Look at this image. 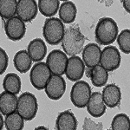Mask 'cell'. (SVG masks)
<instances>
[{
    "label": "cell",
    "instance_id": "cell-29",
    "mask_svg": "<svg viewBox=\"0 0 130 130\" xmlns=\"http://www.w3.org/2000/svg\"><path fill=\"white\" fill-rule=\"evenodd\" d=\"M9 63V57L7 53L4 49H0V75H3L5 72Z\"/></svg>",
    "mask_w": 130,
    "mask_h": 130
},
{
    "label": "cell",
    "instance_id": "cell-3",
    "mask_svg": "<svg viewBox=\"0 0 130 130\" xmlns=\"http://www.w3.org/2000/svg\"><path fill=\"white\" fill-rule=\"evenodd\" d=\"M64 32V24L61 19L56 18L46 19L43 27V35L49 44L57 45L62 43Z\"/></svg>",
    "mask_w": 130,
    "mask_h": 130
},
{
    "label": "cell",
    "instance_id": "cell-6",
    "mask_svg": "<svg viewBox=\"0 0 130 130\" xmlns=\"http://www.w3.org/2000/svg\"><path fill=\"white\" fill-rule=\"evenodd\" d=\"M51 71L46 62H40L36 63L31 68L30 73V80L35 89L42 90L45 89L51 77Z\"/></svg>",
    "mask_w": 130,
    "mask_h": 130
},
{
    "label": "cell",
    "instance_id": "cell-14",
    "mask_svg": "<svg viewBox=\"0 0 130 130\" xmlns=\"http://www.w3.org/2000/svg\"><path fill=\"white\" fill-rule=\"evenodd\" d=\"M87 111L91 116L99 118L106 112V105L102 99V94L100 92L92 93L87 104Z\"/></svg>",
    "mask_w": 130,
    "mask_h": 130
},
{
    "label": "cell",
    "instance_id": "cell-20",
    "mask_svg": "<svg viewBox=\"0 0 130 130\" xmlns=\"http://www.w3.org/2000/svg\"><path fill=\"white\" fill-rule=\"evenodd\" d=\"M76 12V6L73 2L65 1L60 5L59 18L63 24H71L75 20Z\"/></svg>",
    "mask_w": 130,
    "mask_h": 130
},
{
    "label": "cell",
    "instance_id": "cell-25",
    "mask_svg": "<svg viewBox=\"0 0 130 130\" xmlns=\"http://www.w3.org/2000/svg\"><path fill=\"white\" fill-rule=\"evenodd\" d=\"M5 125L7 130H23L24 127V119L18 112L6 115Z\"/></svg>",
    "mask_w": 130,
    "mask_h": 130
},
{
    "label": "cell",
    "instance_id": "cell-24",
    "mask_svg": "<svg viewBox=\"0 0 130 130\" xmlns=\"http://www.w3.org/2000/svg\"><path fill=\"white\" fill-rule=\"evenodd\" d=\"M17 0H1L0 1V15L3 19H10L15 17L18 10Z\"/></svg>",
    "mask_w": 130,
    "mask_h": 130
},
{
    "label": "cell",
    "instance_id": "cell-31",
    "mask_svg": "<svg viewBox=\"0 0 130 130\" xmlns=\"http://www.w3.org/2000/svg\"><path fill=\"white\" fill-rule=\"evenodd\" d=\"M34 130H49V129H48L47 127H43V126H39V127H36Z\"/></svg>",
    "mask_w": 130,
    "mask_h": 130
},
{
    "label": "cell",
    "instance_id": "cell-9",
    "mask_svg": "<svg viewBox=\"0 0 130 130\" xmlns=\"http://www.w3.org/2000/svg\"><path fill=\"white\" fill-rule=\"evenodd\" d=\"M5 30L7 37L12 41H19L26 33V26L18 17H14L6 21Z\"/></svg>",
    "mask_w": 130,
    "mask_h": 130
},
{
    "label": "cell",
    "instance_id": "cell-15",
    "mask_svg": "<svg viewBox=\"0 0 130 130\" xmlns=\"http://www.w3.org/2000/svg\"><path fill=\"white\" fill-rule=\"evenodd\" d=\"M102 99L105 105L110 108L119 106L121 100V89L115 84L107 85L102 91Z\"/></svg>",
    "mask_w": 130,
    "mask_h": 130
},
{
    "label": "cell",
    "instance_id": "cell-13",
    "mask_svg": "<svg viewBox=\"0 0 130 130\" xmlns=\"http://www.w3.org/2000/svg\"><path fill=\"white\" fill-rule=\"evenodd\" d=\"M102 56V50L99 45L90 43L83 48V61L88 68H94L99 65Z\"/></svg>",
    "mask_w": 130,
    "mask_h": 130
},
{
    "label": "cell",
    "instance_id": "cell-4",
    "mask_svg": "<svg viewBox=\"0 0 130 130\" xmlns=\"http://www.w3.org/2000/svg\"><path fill=\"white\" fill-rule=\"evenodd\" d=\"M38 109V104L36 96L30 92H24L19 96L17 112L24 121H31L36 117Z\"/></svg>",
    "mask_w": 130,
    "mask_h": 130
},
{
    "label": "cell",
    "instance_id": "cell-32",
    "mask_svg": "<svg viewBox=\"0 0 130 130\" xmlns=\"http://www.w3.org/2000/svg\"><path fill=\"white\" fill-rule=\"evenodd\" d=\"M91 70H92V69L88 68L87 72H86V75H87V77H89V78H90V76H91Z\"/></svg>",
    "mask_w": 130,
    "mask_h": 130
},
{
    "label": "cell",
    "instance_id": "cell-27",
    "mask_svg": "<svg viewBox=\"0 0 130 130\" xmlns=\"http://www.w3.org/2000/svg\"><path fill=\"white\" fill-rule=\"evenodd\" d=\"M119 48L124 54H130V30H123L117 37Z\"/></svg>",
    "mask_w": 130,
    "mask_h": 130
},
{
    "label": "cell",
    "instance_id": "cell-28",
    "mask_svg": "<svg viewBox=\"0 0 130 130\" xmlns=\"http://www.w3.org/2000/svg\"><path fill=\"white\" fill-rule=\"evenodd\" d=\"M103 125L102 122H95L92 119L86 117L83 121V130H102Z\"/></svg>",
    "mask_w": 130,
    "mask_h": 130
},
{
    "label": "cell",
    "instance_id": "cell-2",
    "mask_svg": "<svg viewBox=\"0 0 130 130\" xmlns=\"http://www.w3.org/2000/svg\"><path fill=\"white\" fill-rule=\"evenodd\" d=\"M119 29L116 22L111 18H102L95 27V40L102 45L109 46L117 40Z\"/></svg>",
    "mask_w": 130,
    "mask_h": 130
},
{
    "label": "cell",
    "instance_id": "cell-16",
    "mask_svg": "<svg viewBox=\"0 0 130 130\" xmlns=\"http://www.w3.org/2000/svg\"><path fill=\"white\" fill-rule=\"evenodd\" d=\"M18 98L16 95L4 91L0 95V110L3 115H9L16 113Z\"/></svg>",
    "mask_w": 130,
    "mask_h": 130
},
{
    "label": "cell",
    "instance_id": "cell-12",
    "mask_svg": "<svg viewBox=\"0 0 130 130\" xmlns=\"http://www.w3.org/2000/svg\"><path fill=\"white\" fill-rule=\"evenodd\" d=\"M38 5L35 0H20L18 2L17 15L24 22H30L37 15Z\"/></svg>",
    "mask_w": 130,
    "mask_h": 130
},
{
    "label": "cell",
    "instance_id": "cell-34",
    "mask_svg": "<svg viewBox=\"0 0 130 130\" xmlns=\"http://www.w3.org/2000/svg\"><path fill=\"white\" fill-rule=\"evenodd\" d=\"M108 130H109V129H108Z\"/></svg>",
    "mask_w": 130,
    "mask_h": 130
},
{
    "label": "cell",
    "instance_id": "cell-1",
    "mask_svg": "<svg viewBox=\"0 0 130 130\" xmlns=\"http://www.w3.org/2000/svg\"><path fill=\"white\" fill-rule=\"evenodd\" d=\"M84 43L85 37L78 27L70 26L65 30L62 47L66 55L75 56L80 54L84 48Z\"/></svg>",
    "mask_w": 130,
    "mask_h": 130
},
{
    "label": "cell",
    "instance_id": "cell-17",
    "mask_svg": "<svg viewBox=\"0 0 130 130\" xmlns=\"http://www.w3.org/2000/svg\"><path fill=\"white\" fill-rule=\"evenodd\" d=\"M27 51L33 62H40L46 56L47 47L41 38H36L30 42Z\"/></svg>",
    "mask_w": 130,
    "mask_h": 130
},
{
    "label": "cell",
    "instance_id": "cell-8",
    "mask_svg": "<svg viewBox=\"0 0 130 130\" xmlns=\"http://www.w3.org/2000/svg\"><path fill=\"white\" fill-rule=\"evenodd\" d=\"M121 56L120 51L115 46H107L102 51L101 66L108 71H114L120 67Z\"/></svg>",
    "mask_w": 130,
    "mask_h": 130
},
{
    "label": "cell",
    "instance_id": "cell-21",
    "mask_svg": "<svg viewBox=\"0 0 130 130\" xmlns=\"http://www.w3.org/2000/svg\"><path fill=\"white\" fill-rule=\"evenodd\" d=\"M3 87L5 91L18 95L21 90V79L19 75L15 73H9L5 75L3 81Z\"/></svg>",
    "mask_w": 130,
    "mask_h": 130
},
{
    "label": "cell",
    "instance_id": "cell-5",
    "mask_svg": "<svg viewBox=\"0 0 130 130\" xmlns=\"http://www.w3.org/2000/svg\"><path fill=\"white\" fill-rule=\"evenodd\" d=\"M91 88L85 81H78L72 86L70 91V100L73 105L78 108L87 107L91 96Z\"/></svg>",
    "mask_w": 130,
    "mask_h": 130
},
{
    "label": "cell",
    "instance_id": "cell-10",
    "mask_svg": "<svg viewBox=\"0 0 130 130\" xmlns=\"http://www.w3.org/2000/svg\"><path fill=\"white\" fill-rule=\"evenodd\" d=\"M44 89L50 99L57 101L62 97L66 91V83L62 75H51Z\"/></svg>",
    "mask_w": 130,
    "mask_h": 130
},
{
    "label": "cell",
    "instance_id": "cell-19",
    "mask_svg": "<svg viewBox=\"0 0 130 130\" xmlns=\"http://www.w3.org/2000/svg\"><path fill=\"white\" fill-rule=\"evenodd\" d=\"M14 66L15 69L20 73H26L31 69L32 65V59L30 58L28 51L25 50H22L18 51L14 56Z\"/></svg>",
    "mask_w": 130,
    "mask_h": 130
},
{
    "label": "cell",
    "instance_id": "cell-18",
    "mask_svg": "<svg viewBox=\"0 0 130 130\" xmlns=\"http://www.w3.org/2000/svg\"><path fill=\"white\" fill-rule=\"evenodd\" d=\"M56 127L57 130H76L77 120L71 111H63L58 115Z\"/></svg>",
    "mask_w": 130,
    "mask_h": 130
},
{
    "label": "cell",
    "instance_id": "cell-33",
    "mask_svg": "<svg viewBox=\"0 0 130 130\" xmlns=\"http://www.w3.org/2000/svg\"><path fill=\"white\" fill-rule=\"evenodd\" d=\"M0 118H1V130L3 129V127H4V125H5V121H4V117H3V115H0Z\"/></svg>",
    "mask_w": 130,
    "mask_h": 130
},
{
    "label": "cell",
    "instance_id": "cell-22",
    "mask_svg": "<svg viewBox=\"0 0 130 130\" xmlns=\"http://www.w3.org/2000/svg\"><path fill=\"white\" fill-rule=\"evenodd\" d=\"M38 10L45 17H53L60 8L59 0H39L37 2Z\"/></svg>",
    "mask_w": 130,
    "mask_h": 130
},
{
    "label": "cell",
    "instance_id": "cell-30",
    "mask_svg": "<svg viewBox=\"0 0 130 130\" xmlns=\"http://www.w3.org/2000/svg\"><path fill=\"white\" fill-rule=\"evenodd\" d=\"M121 4H122L123 8L126 10V11L130 13V0H123L121 1Z\"/></svg>",
    "mask_w": 130,
    "mask_h": 130
},
{
    "label": "cell",
    "instance_id": "cell-11",
    "mask_svg": "<svg viewBox=\"0 0 130 130\" xmlns=\"http://www.w3.org/2000/svg\"><path fill=\"white\" fill-rule=\"evenodd\" d=\"M85 72V65L81 57L77 56L69 58L65 75L71 82H78L82 79Z\"/></svg>",
    "mask_w": 130,
    "mask_h": 130
},
{
    "label": "cell",
    "instance_id": "cell-23",
    "mask_svg": "<svg viewBox=\"0 0 130 130\" xmlns=\"http://www.w3.org/2000/svg\"><path fill=\"white\" fill-rule=\"evenodd\" d=\"M90 79L94 86L98 88L102 87L106 84L108 80V73L102 66L97 65L92 68Z\"/></svg>",
    "mask_w": 130,
    "mask_h": 130
},
{
    "label": "cell",
    "instance_id": "cell-26",
    "mask_svg": "<svg viewBox=\"0 0 130 130\" xmlns=\"http://www.w3.org/2000/svg\"><path fill=\"white\" fill-rule=\"evenodd\" d=\"M111 130H130V118L126 114L121 113L113 118Z\"/></svg>",
    "mask_w": 130,
    "mask_h": 130
},
{
    "label": "cell",
    "instance_id": "cell-7",
    "mask_svg": "<svg viewBox=\"0 0 130 130\" xmlns=\"http://www.w3.org/2000/svg\"><path fill=\"white\" fill-rule=\"evenodd\" d=\"M68 61V56L63 51L54 50L48 55L46 63L53 75H62L66 71Z\"/></svg>",
    "mask_w": 130,
    "mask_h": 130
}]
</instances>
